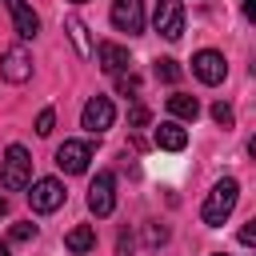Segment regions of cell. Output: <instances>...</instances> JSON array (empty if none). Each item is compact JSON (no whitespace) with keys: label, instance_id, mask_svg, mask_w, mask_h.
<instances>
[{"label":"cell","instance_id":"27","mask_svg":"<svg viewBox=\"0 0 256 256\" xmlns=\"http://www.w3.org/2000/svg\"><path fill=\"white\" fill-rule=\"evenodd\" d=\"M0 256H8V244H4V240H0Z\"/></svg>","mask_w":256,"mask_h":256},{"label":"cell","instance_id":"7","mask_svg":"<svg viewBox=\"0 0 256 256\" xmlns=\"http://www.w3.org/2000/svg\"><path fill=\"white\" fill-rule=\"evenodd\" d=\"M88 160H92V148H88L84 140H64V144L56 148V164H60V172H68V176L88 172Z\"/></svg>","mask_w":256,"mask_h":256},{"label":"cell","instance_id":"24","mask_svg":"<svg viewBox=\"0 0 256 256\" xmlns=\"http://www.w3.org/2000/svg\"><path fill=\"white\" fill-rule=\"evenodd\" d=\"M240 8H244V16H248V20H256V0H240Z\"/></svg>","mask_w":256,"mask_h":256},{"label":"cell","instance_id":"4","mask_svg":"<svg viewBox=\"0 0 256 256\" xmlns=\"http://www.w3.org/2000/svg\"><path fill=\"white\" fill-rule=\"evenodd\" d=\"M64 184L56 180V176H40V180H32V192H28V204H32V212H56L60 204H64Z\"/></svg>","mask_w":256,"mask_h":256},{"label":"cell","instance_id":"15","mask_svg":"<svg viewBox=\"0 0 256 256\" xmlns=\"http://www.w3.org/2000/svg\"><path fill=\"white\" fill-rule=\"evenodd\" d=\"M168 112H172L176 120H196V116H200V104H196V96L176 92V96H168Z\"/></svg>","mask_w":256,"mask_h":256},{"label":"cell","instance_id":"23","mask_svg":"<svg viewBox=\"0 0 256 256\" xmlns=\"http://www.w3.org/2000/svg\"><path fill=\"white\" fill-rule=\"evenodd\" d=\"M240 244H248V248L256 244V220H248V224L240 228Z\"/></svg>","mask_w":256,"mask_h":256},{"label":"cell","instance_id":"20","mask_svg":"<svg viewBox=\"0 0 256 256\" xmlns=\"http://www.w3.org/2000/svg\"><path fill=\"white\" fill-rule=\"evenodd\" d=\"M116 88H120L124 96H128V92H140V80L132 76V68H128V72H116Z\"/></svg>","mask_w":256,"mask_h":256},{"label":"cell","instance_id":"13","mask_svg":"<svg viewBox=\"0 0 256 256\" xmlns=\"http://www.w3.org/2000/svg\"><path fill=\"white\" fill-rule=\"evenodd\" d=\"M64 248H68L72 256H88V252L96 248V228H92V224H76V228H68Z\"/></svg>","mask_w":256,"mask_h":256},{"label":"cell","instance_id":"8","mask_svg":"<svg viewBox=\"0 0 256 256\" xmlns=\"http://www.w3.org/2000/svg\"><path fill=\"white\" fill-rule=\"evenodd\" d=\"M112 208H116V180H112V172H100L92 180V188H88V212L92 216H108Z\"/></svg>","mask_w":256,"mask_h":256},{"label":"cell","instance_id":"5","mask_svg":"<svg viewBox=\"0 0 256 256\" xmlns=\"http://www.w3.org/2000/svg\"><path fill=\"white\" fill-rule=\"evenodd\" d=\"M112 120H116V108H112V100H108V96H92V100L84 104V112H80V124H84L92 136L108 132V128H112Z\"/></svg>","mask_w":256,"mask_h":256},{"label":"cell","instance_id":"14","mask_svg":"<svg viewBox=\"0 0 256 256\" xmlns=\"http://www.w3.org/2000/svg\"><path fill=\"white\" fill-rule=\"evenodd\" d=\"M188 144V132L176 124V120H164L160 128H156V148H164V152H180Z\"/></svg>","mask_w":256,"mask_h":256},{"label":"cell","instance_id":"19","mask_svg":"<svg viewBox=\"0 0 256 256\" xmlns=\"http://www.w3.org/2000/svg\"><path fill=\"white\" fill-rule=\"evenodd\" d=\"M212 120H216L220 128H232V124H236V112H232V108L220 100V104H212Z\"/></svg>","mask_w":256,"mask_h":256},{"label":"cell","instance_id":"12","mask_svg":"<svg viewBox=\"0 0 256 256\" xmlns=\"http://www.w3.org/2000/svg\"><path fill=\"white\" fill-rule=\"evenodd\" d=\"M92 52H96V64H100L104 72H112V76L132 68V60H128V48H120V44H108V40H104V44H96Z\"/></svg>","mask_w":256,"mask_h":256},{"label":"cell","instance_id":"26","mask_svg":"<svg viewBox=\"0 0 256 256\" xmlns=\"http://www.w3.org/2000/svg\"><path fill=\"white\" fill-rule=\"evenodd\" d=\"M0 216H8V200L4 196H0Z\"/></svg>","mask_w":256,"mask_h":256},{"label":"cell","instance_id":"3","mask_svg":"<svg viewBox=\"0 0 256 256\" xmlns=\"http://www.w3.org/2000/svg\"><path fill=\"white\" fill-rule=\"evenodd\" d=\"M152 28H156L164 40H180V36H184V4H180V0H156Z\"/></svg>","mask_w":256,"mask_h":256},{"label":"cell","instance_id":"25","mask_svg":"<svg viewBox=\"0 0 256 256\" xmlns=\"http://www.w3.org/2000/svg\"><path fill=\"white\" fill-rule=\"evenodd\" d=\"M164 236H168V232H164V228H148V240H152V244H160V240H164Z\"/></svg>","mask_w":256,"mask_h":256},{"label":"cell","instance_id":"22","mask_svg":"<svg viewBox=\"0 0 256 256\" xmlns=\"http://www.w3.org/2000/svg\"><path fill=\"white\" fill-rule=\"evenodd\" d=\"M128 124H132V128H144V124H148V108H144V104H132V108H128Z\"/></svg>","mask_w":256,"mask_h":256},{"label":"cell","instance_id":"1","mask_svg":"<svg viewBox=\"0 0 256 256\" xmlns=\"http://www.w3.org/2000/svg\"><path fill=\"white\" fill-rule=\"evenodd\" d=\"M236 200H240V184L232 180V176H224V180H216L212 184V192L204 196V208H200V220L208 224V228H220L228 216H232V208H236Z\"/></svg>","mask_w":256,"mask_h":256},{"label":"cell","instance_id":"11","mask_svg":"<svg viewBox=\"0 0 256 256\" xmlns=\"http://www.w3.org/2000/svg\"><path fill=\"white\" fill-rule=\"evenodd\" d=\"M4 8L12 12V24H16V36H20V40H32V36L40 32V16H36L24 0H4Z\"/></svg>","mask_w":256,"mask_h":256},{"label":"cell","instance_id":"2","mask_svg":"<svg viewBox=\"0 0 256 256\" xmlns=\"http://www.w3.org/2000/svg\"><path fill=\"white\" fill-rule=\"evenodd\" d=\"M0 184L8 192H20V188L32 184V156H28L24 144H12L4 152V160H0Z\"/></svg>","mask_w":256,"mask_h":256},{"label":"cell","instance_id":"17","mask_svg":"<svg viewBox=\"0 0 256 256\" xmlns=\"http://www.w3.org/2000/svg\"><path fill=\"white\" fill-rule=\"evenodd\" d=\"M180 76H184V72H180V64H176V60H168V56H164V60H156V80H164V84H176Z\"/></svg>","mask_w":256,"mask_h":256},{"label":"cell","instance_id":"16","mask_svg":"<svg viewBox=\"0 0 256 256\" xmlns=\"http://www.w3.org/2000/svg\"><path fill=\"white\" fill-rule=\"evenodd\" d=\"M68 36H72V44H76L80 56H92V40H88V28H84L80 16H68Z\"/></svg>","mask_w":256,"mask_h":256},{"label":"cell","instance_id":"6","mask_svg":"<svg viewBox=\"0 0 256 256\" xmlns=\"http://www.w3.org/2000/svg\"><path fill=\"white\" fill-rule=\"evenodd\" d=\"M192 76H196L200 84H220V80L228 76V60H224L220 52L204 48V52H196V56H192Z\"/></svg>","mask_w":256,"mask_h":256},{"label":"cell","instance_id":"9","mask_svg":"<svg viewBox=\"0 0 256 256\" xmlns=\"http://www.w3.org/2000/svg\"><path fill=\"white\" fill-rule=\"evenodd\" d=\"M112 24L128 36L144 32V0H112Z\"/></svg>","mask_w":256,"mask_h":256},{"label":"cell","instance_id":"21","mask_svg":"<svg viewBox=\"0 0 256 256\" xmlns=\"http://www.w3.org/2000/svg\"><path fill=\"white\" fill-rule=\"evenodd\" d=\"M52 128H56V112L44 108V112L36 116V132H40V136H52Z\"/></svg>","mask_w":256,"mask_h":256},{"label":"cell","instance_id":"18","mask_svg":"<svg viewBox=\"0 0 256 256\" xmlns=\"http://www.w3.org/2000/svg\"><path fill=\"white\" fill-rule=\"evenodd\" d=\"M16 244H28V240H36V224L32 220H20V224H12V232H8Z\"/></svg>","mask_w":256,"mask_h":256},{"label":"cell","instance_id":"29","mask_svg":"<svg viewBox=\"0 0 256 256\" xmlns=\"http://www.w3.org/2000/svg\"><path fill=\"white\" fill-rule=\"evenodd\" d=\"M76 4H84V0H76Z\"/></svg>","mask_w":256,"mask_h":256},{"label":"cell","instance_id":"10","mask_svg":"<svg viewBox=\"0 0 256 256\" xmlns=\"http://www.w3.org/2000/svg\"><path fill=\"white\" fill-rule=\"evenodd\" d=\"M0 76L8 80V84H24L28 76H32V56L16 44V48H8L4 56H0Z\"/></svg>","mask_w":256,"mask_h":256},{"label":"cell","instance_id":"28","mask_svg":"<svg viewBox=\"0 0 256 256\" xmlns=\"http://www.w3.org/2000/svg\"><path fill=\"white\" fill-rule=\"evenodd\" d=\"M212 256H224V252H212Z\"/></svg>","mask_w":256,"mask_h":256}]
</instances>
